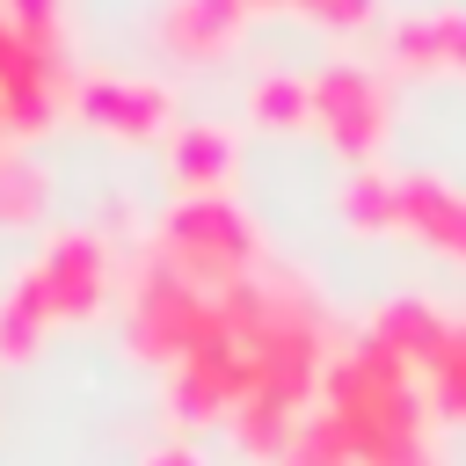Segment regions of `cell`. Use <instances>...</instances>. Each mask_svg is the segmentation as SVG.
<instances>
[{"mask_svg": "<svg viewBox=\"0 0 466 466\" xmlns=\"http://www.w3.org/2000/svg\"><path fill=\"white\" fill-rule=\"evenodd\" d=\"M116 284L109 240L95 226H58L29 269L0 291V364H29L58 320H87Z\"/></svg>", "mask_w": 466, "mask_h": 466, "instance_id": "obj_1", "label": "cell"}, {"mask_svg": "<svg viewBox=\"0 0 466 466\" xmlns=\"http://www.w3.org/2000/svg\"><path fill=\"white\" fill-rule=\"evenodd\" d=\"M153 255H160L175 277H189L197 291H226V284H240L248 269L269 262L255 218H248L233 197H182V204L160 218Z\"/></svg>", "mask_w": 466, "mask_h": 466, "instance_id": "obj_2", "label": "cell"}, {"mask_svg": "<svg viewBox=\"0 0 466 466\" xmlns=\"http://www.w3.org/2000/svg\"><path fill=\"white\" fill-rule=\"evenodd\" d=\"M204 313H211V291H197L189 277H175V269L146 248L138 269H131V291H124V335H131V350H138L146 364H175V357L197 342Z\"/></svg>", "mask_w": 466, "mask_h": 466, "instance_id": "obj_3", "label": "cell"}, {"mask_svg": "<svg viewBox=\"0 0 466 466\" xmlns=\"http://www.w3.org/2000/svg\"><path fill=\"white\" fill-rule=\"evenodd\" d=\"M306 102H313L320 138L335 153H350V160H371L386 146V131H393V95L357 58H328L320 73H306Z\"/></svg>", "mask_w": 466, "mask_h": 466, "instance_id": "obj_4", "label": "cell"}, {"mask_svg": "<svg viewBox=\"0 0 466 466\" xmlns=\"http://www.w3.org/2000/svg\"><path fill=\"white\" fill-rule=\"evenodd\" d=\"M73 109H80L102 138H116V146H146V138L167 131L175 95H167L160 80H138V73H87V80L73 87Z\"/></svg>", "mask_w": 466, "mask_h": 466, "instance_id": "obj_5", "label": "cell"}, {"mask_svg": "<svg viewBox=\"0 0 466 466\" xmlns=\"http://www.w3.org/2000/svg\"><path fill=\"white\" fill-rule=\"evenodd\" d=\"M248 0H167L160 7V51L167 58H182V66H211V58H226V51H240V36H248Z\"/></svg>", "mask_w": 466, "mask_h": 466, "instance_id": "obj_6", "label": "cell"}, {"mask_svg": "<svg viewBox=\"0 0 466 466\" xmlns=\"http://www.w3.org/2000/svg\"><path fill=\"white\" fill-rule=\"evenodd\" d=\"M386 58L400 73H466V7L400 15L386 29Z\"/></svg>", "mask_w": 466, "mask_h": 466, "instance_id": "obj_7", "label": "cell"}, {"mask_svg": "<svg viewBox=\"0 0 466 466\" xmlns=\"http://www.w3.org/2000/svg\"><path fill=\"white\" fill-rule=\"evenodd\" d=\"M400 233H415V240H430L437 255L466 262V189H451L444 175L408 167V175H400Z\"/></svg>", "mask_w": 466, "mask_h": 466, "instance_id": "obj_8", "label": "cell"}, {"mask_svg": "<svg viewBox=\"0 0 466 466\" xmlns=\"http://www.w3.org/2000/svg\"><path fill=\"white\" fill-rule=\"evenodd\" d=\"M371 335L408 364V371H437V357H444V335H451V320L430 306V299H386L379 313H371Z\"/></svg>", "mask_w": 466, "mask_h": 466, "instance_id": "obj_9", "label": "cell"}, {"mask_svg": "<svg viewBox=\"0 0 466 466\" xmlns=\"http://www.w3.org/2000/svg\"><path fill=\"white\" fill-rule=\"evenodd\" d=\"M233 160H240V146H233V131L211 124V116H189V124L175 131V146H167V167H175L182 197H218V182L233 175Z\"/></svg>", "mask_w": 466, "mask_h": 466, "instance_id": "obj_10", "label": "cell"}, {"mask_svg": "<svg viewBox=\"0 0 466 466\" xmlns=\"http://www.w3.org/2000/svg\"><path fill=\"white\" fill-rule=\"evenodd\" d=\"M51 218V167L29 153H0V233H29Z\"/></svg>", "mask_w": 466, "mask_h": 466, "instance_id": "obj_11", "label": "cell"}, {"mask_svg": "<svg viewBox=\"0 0 466 466\" xmlns=\"http://www.w3.org/2000/svg\"><path fill=\"white\" fill-rule=\"evenodd\" d=\"M342 218H350V233H400V175L364 160L342 182Z\"/></svg>", "mask_w": 466, "mask_h": 466, "instance_id": "obj_12", "label": "cell"}, {"mask_svg": "<svg viewBox=\"0 0 466 466\" xmlns=\"http://www.w3.org/2000/svg\"><path fill=\"white\" fill-rule=\"evenodd\" d=\"M277 466H357V444H350V430L320 408V415H299V430H291V444L277 451Z\"/></svg>", "mask_w": 466, "mask_h": 466, "instance_id": "obj_13", "label": "cell"}, {"mask_svg": "<svg viewBox=\"0 0 466 466\" xmlns=\"http://www.w3.org/2000/svg\"><path fill=\"white\" fill-rule=\"evenodd\" d=\"M248 116L269 124V131H291V124H313V102H306V80L299 73H262L248 80Z\"/></svg>", "mask_w": 466, "mask_h": 466, "instance_id": "obj_14", "label": "cell"}, {"mask_svg": "<svg viewBox=\"0 0 466 466\" xmlns=\"http://www.w3.org/2000/svg\"><path fill=\"white\" fill-rule=\"evenodd\" d=\"M430 415H437V422H466V320H451L444 357H437V371H430Z\"/></svg>", "mask_w": 466, "mask_h": 466, "instance_id": "obj_15", "label": "cell"}, {"mask_svg": "<svg viewBox=\"0 0 466 466\" xmlns=\"http://www.w3.org/2000/svg\"><path fill=\"white\" fill-rule=\"evenodd\" d=\"M7 7V22L22 29V36H36V44H66V0H0Z\"/></svg>", "mask_w": 466, "mask_h": 466, "instance_id": "obj_16", "label": "cell"}, {"mask_svg": "<svg viewBox=\"0 0 466 466\" xmlns=\"http://www.w3.org/2000/svg\"><path fill=\"white\" fill-rule=\"evenodd\" d=\"M291 7L313 15V22H328V29H364L379 15V0H291Z\"/></svg>", "mask_w": 466, "mask_h": 466, "instance_id": "obj_17", "label": "cell"}, {"mask_svg": "<svg viewBox=\"0 0 466 466\" xmlns=\"http://www.w3.org/2000/svg\"><path fill=\"white\" fill-rule=\"evenodd\" d=\"M364 466H444V451H437L430 437H415V444H400V451H379V459H364Z\"/></svg>", "mask_w": 466, "mask_h": 466, "instance_id": "obj_18", "label": "cell"}, {"mask_svg": "<svg viewBox=\"0 0 466 466\" xmlns=\"http://www.w3.org/2000/svg\"><path fill=\"white\" fill-rule=\"evenodd\" d=\"M138 466H204V451H189V444L175 437V444H153V451H146Z\"/></svg>", "mask_w": 466, "mask_h": 466, "instance_id": "obj_19", "label": "cell"}, {"mask_svg": "<svg viewBox=\"0 0 466 466\" xmlns=\"http://www.w3.org/2000/svg\"><path fill=\"white\" fill-rule=\"evenodd\" d=\"M7 44H15V22H7V7H0V58H7Z\"/></svg>", "mask_w": 466, "mask_h": 466, "instance_id": "obj_20", "label": "cell"}, {"mask_svg": "<svg viewBox=\"0 0 466 466\" xmlns=\"http://www.w3.org/2000/svg\"><path fill=\"white\" fill-rule=\"evenodd\" d=\"M248 7H291V0H248Z\"/></svg>", "mask_w": 466, "mask_h": 466, "instance_id": "obj_21", "label": "cell"}, {"mask_svg": "<svg viewBox=\"0 0 466 466\" xmlns=\"http://www.w3.org/2000/svg\"><path fill=\"white\" fill-rule=\"evenodd\" d=\"M0 138H7V116H0Z\"/></svg>", "mask_w": 466, "mask_h": 466, "instance_id": "obj_22", "label": "cell"}]
</instances>
